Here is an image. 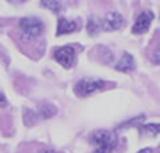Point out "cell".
<instances>
[{"label": "cell", "instance_id": "cell-1", "mask_svg": "<svg viewBox=\"0 0 160 153\" xmlns=\"http://www.w3.org/2000/svg\"><path fill=\"white\" fill-rule=\"evenodd\" d=\"M90 142L93 144V153H112L117 149L118 138L113 132L109 130H97L90 135Z\"/></svg>", "mask_w": 160, "mask_h": 153}, {"label": "cell", "instance_id": "cell-2", "mask_svg": "<svg viewBox=\"0 0 160 153\" xmlns=\"http://www.w3.org/2000/svg\"><path fill=\"white\" fill-rule=\"evenodd\" d=\"M103 88H104V81H101V79H81L76 82L73 90H75L76 96L86 98V96L93 95Z\"/></svg>", "mask_w": 160, "mask_h": 153}, {"label": "cell", "instance_id": "cell-3", "mask_svg": "<svg viewBox=\"0 0 160 153\" xmlns=\"http://www.w3.org/2000/svg\"><path fill=\"white\" fill-rule=\"evenodd\" d=\"M19 26L22 30V33L28 37V39H36L44 33V23L36 19V17H23L19 22Z\"/></svg>", "mask_w": 160, "mask_h": 153}, {"label": "cell", "instance_id": "cell-4", "mask_svg": "<svg viewBox=\"0 0 160 153\" xmlns=\"http://www.w3.org/2000/svg\"><path fill=\"white\" fill-rule=\"evenodd\" d=\"M54 60L64 67V68H70L75 62V50L73 47H61L54 51Z\"/></svg>", "mask_w": 160, "mask_h": 153}, {"label": "cell", "instance_id": "cell-5", "mask_svg": "<svg viewBox=\"0 0 160 153\" xmlns=\"http://www.w3.org/2000/svg\"><path fill=\"white\" fill-rule=\"evenodd\" d=\"M152 20H154L152 11H143V12L137 17V20H135V23H134V26H132V33H134V34H143V33H146V31L149 30Z\"/></svg>", "mask_w": 160, "mask_h": 153}, {"label": "cell", "instance_id": "cell-6", "mask_svg": "<svg viewBox=\"0 0 160 153\" xmlns=\"http://www.w3.org/2000/svg\"><path fill=\"white\" fill-rule=\"evenodd\" d=\"M123 23H124V19L118 12H109L106 17L101 20L103 31H117V30H120L123 26Z\"/></svg>", "mask_w": 160, "mask_h": 153}, {"label": "cell", "instance_id": "cell-7", "mask_svg": "<svg viewBox=\"0 0 160 153\" xmlns=\"http://www.w3.org/2000/svg\"><path fill=\"white\" fill-rule=\"evenodd\" d=\"M79 28V25L73 20H68V19H59L58 20V36H62V34H70V33H75L76 30Z\"/></svg>", "mask_w": 160, "mask_h": 153}, {"label": "cell", "instance_id": "cell-8", "mask_svg": "<svg viewBox=\"0 0 160 153\" xmlns=\"http://www.w3.org/2000/svg\"><path fill=\"white\" fill-rule=\"evenodd\" d=\"M115 70H117V71H121V73L134 71V70H135V62H134V57H132L129 53H124V54H123V57L120 59V62L115 65Z\"/></svg>", "mask_w": 160, "mask_h": 153}, {"label": "cell", "instance_id": "cell-9", "mask_svg": "<svg viewBox=\"0 0 160 153\" xmlns=\"http://www.w3.org/2000/svg\"><path fill=\"white\" fill-rule=\"evenodd\" d=\"M101 30H103L101 20H98L97 17H90L89 22H87V31H89V34L90 36H97Z\"/></svg>", "mask_w": 160, "mask_h": 153}, {"label": "cell", "instance_id": "cell-10", "mask_svg": "<svg viewBox=\"0 0 160 153\" xmlns=\"http://www.w3.org/2000/svg\"><path fill=\"white\" fill-rule=\"evenodd\" d=\"M138 130L142 132V135L157 136V135L160 133V124H145V125L138 127Z\"/></svg>", "mask_w": 160, "mask_h": 153}, {"label": "cell", "instance_id": "cell-11", "mask_svg": "<svg viewBox=\"0 0 160 153\" xmlns=\"http://www.w3.org/2000/svg\"><path fill=\"white\" fill-rule=\"evenodd\" d=\"M41 5H42L44 8H47V9L53 11V12H59V11L62 9V5H61V2H59V0H42V2H41Z\"/></svg>", "mask_w": 160, "mask_h": 153}, {"label": "cell", "instance_id": "cell-12", "mask_svg": "<svg viewBox=\"0 0 160 153\" xmlns=\"http://www.w3.org/2000/svg\"><path fill=\"white\" fill-rule=\"evenodd\" d=\"M54 113H56V108H54V105H50V104H45L39 108V114H41L42 119H48Z\"/></svg>", "mask_w": 160, "mask_h": 153}, {"label": "cell", "instance_id": "cell-13", "mask_svg": "<svg viewBox=\"0 0 160 153\" xmlns=\"http://www.w3.org/2000/svg\"><path fill=\"white\" fill-rule=\"evenodd\" d=\"M145 121V114H140V116H137V118H134V119H131L129 122H124V124H121L118 128H123V127H132V125H138L140 127V124Z\"/></svg>", "mask_w": 160, "mask_h": 153}, {"label": "cell", "instance_id": "cell-14", "mask_svg": "<svg viewBox=\"0 0 160 153\" xmlns=\"http://www.w3.org/2000/svg\"><path fill=\"white\" fill-rule=\"evenodd\" d=\"M154 62L160 65V45L157 47V50H156V53H154Z\"/></svg>", "mask_w": 160, "mask_h": 153}, {"label": "cell", "instance_id": "cell-15", "mask_svg": "<svg viewBox=\"0 0 160 153\" xmlns=\"http://www.w3.org/2000/svg\"><path fill=\"white\" fill-rule=\"evenodd\" d=\"M5 105H6V99H5V98H3V95L0 93V108H3Z\"/></svg>", "mask_w": 160, "mask_h": 153}, {"label": "cell", "instance_id": "cell-16", "mask_svg": "<svg viewBox=\"0 0 160 153\" xmlns=\"http://www.w3.org/2000/svg\"><path fill=\"white\" fill-rule=\"evenodd\" d=\"M138 153H152V150L151 149H143V150H140Z\"/></svg>", "mask_w": 160, "mask_h": 153}, {"label": "cell", "instance_id": "cell-17", "mask_svg": "<svg viewBox=\"0 0 160 153\" xmlns=\"http://www.w3.org/2000/svg\"><path fill=\"white\" fill-rule=\"evenodd\" d=\"M8 2H11V3H20V2H23V0H8Z\"/></svg>", "mask_w": 160, "mask_h": 153}, {"label": "cell", "instance_id": "cell-18", "mask_svg": "<svg viewBox=\"0 0 160 153\" xmlns=\"http://www.w3.org/2000/svg\"><path fill=\"white\" fill-rule=\"evenodd\" d=\"M42 153H59V152H56V150H45V152H42Z\"/></svg>", "mask_w": 160, "mask_h": 153}]
</instances>
